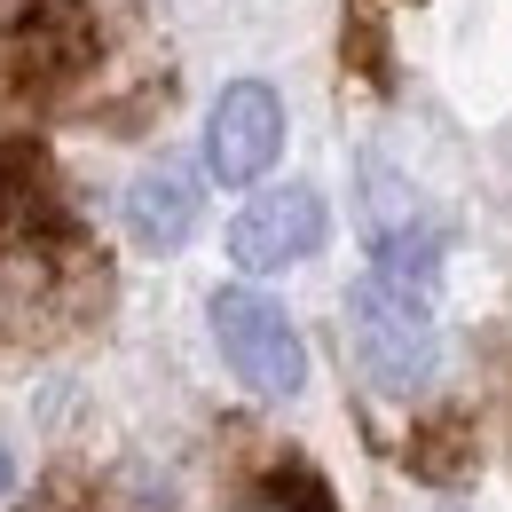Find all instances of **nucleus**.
Segmentation results:
<instances>
[{"instance_id": "1", "label": "nucleus", "mask_w": 512, "mask_h": 512, "mask_svg": "<svg viewBox=\"0 0 512 512\" xmlns=\"http://www.w3.org/2000/svg\"><path fill=\"white\" fill-rule=\"evenodd\" d=\"M347 331H355V363H363V379L379 386V394H402V402L434 379V363H442L434 292L394 284V276H379V268L355 276V292H347Z\"/></svg>"}, {"instance_id": "2", "label": "nucleus", "mask_w": 512, "mask_h": 512, "mask_svg": "<svg viewBox=\"0 0 512 512\" xmlns=\"http://www.w3.org/2000/svg\"><path fill=\"white\" fill-rule=\"evenodd\" d=\"M205 323H213L221 363L253 386L260 402H292L308 386V339H300V323L284 316V300H268L253 284H221L205 300Z\"/></svg>"}, {"instance_id": "3", "label": "nucleus", "mask_w": 512, "mask_h": 512, "mask_svg": "<svg viewBox=\"0 0 512 512\" xmlns=\"http://www.w3.org/2000/svg\"><path fill=\"white\" fill-rule=\"evenodd\" d=\"M284 158V95L268 79H229L205 111V174L221 190H253Z\"/></svg>"}, {"instance_id": "4", "label": "nucleus", "mask_w": 512, "mask_h": 512, "mask_svg": "<svg viewBox=\"0 0 512 512\" xmlns=\"http://www.w3.org/2000/svg\"><path fill=\"white\" fill-rule=\"evenodd\" d=\"M331 229V205L308 182H284V190H260L237 221H229V260L245 276H276V268H300Z\"/></svg>"}, {"instance_id": "5", "label": "nucleus", "mask_w": 512, "mask_h": 512, "mask_svg": "<svg viewBox=\"0 0 512 512\" xmlns=\"http://www.w3.org/2000/svg\"><path fill=\"white\" fill-rule=\"evenodd\" d=\"M8 48H16V79L24 87H64V79H79L95 64V16L79 0H40L32 24Z\"/></svg>"}, {"instance_id": "6", "label": "nucleus", "mask_w": 512, "mask_h": 512, "mask_svg": "<svg viewBox=\"0 0 512 512\" xmlns=\"http://www.w3.org/2000/svg\"><path fill=\"white\" fill-rule=\"evenodd\" d=\"M119 221H127V237L142 245V253H182L197 229V182L182 174V166H142L127 182V197H119Z\"/></svg>"}, {"instance_id": "7", "label": "nucleus", "mask_w": 512, "mask_h": 512, "mask_svg": "<svg viewBox=\"0 0 512 512\" xmlns=\"http://www.w3.org/2000/svg\"><path fill=\"white\" fill-rule=\"evenodd\" d=\"M465 465H473V434H465L457 418H434V426L410 442V473H418L426 489H457Z\"/></svg>"}, {"instance_id": "8", "label": "nucleus", "mask_w": 512, "mask_h": 512, "mask_svg": "<svg viewBox=\"0 0 512 512\" xmlns=\"http://www.w3.org/2000/svg\"><path fill=\"white\" fill-rule=\"evenodd\" d=\"M245 512H339V505H331V489H323L308 465H284V473H268V489Z\"/></svg>"}, {"instance_id": "9", "label": "nucleus", "mask_w": 512, "mask_h": 512, "mask_svg": "<svg viewBox=\"0 0 512 512\" xmlns=\"http://www.w3.org/2000/svg\"><path fill=\"white\" fill-rule=\"evenodd\" d=\"M32 8H40V0H0V40H16V32L32 24Z\"/></svg>"}, {"instance_id": "10", "label": "nucleus", "mask_w": 512, "mask_h": 512, "mask_svg": "<svg viewBox=\"0 0 512 512\" xmlns=\"http://www.w3.org/2000/svg\"><path fill=\"white\" fill-rule=\"evenodd\" d=\"M16 497V457H8V442H0V505Z\"/></svg>"}]
</instances>
